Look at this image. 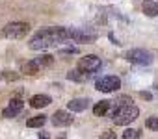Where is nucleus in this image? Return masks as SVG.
I'll return each instance as SVG.
<instances>
[{"mask_svg": "<svg viewBox=\"0 0 158 139\" xmlns=\"http://www.w3.org/2000/svg\"><path fill=\"white\" fill-rule=\"evenodd\" d=\"M65 41H71V30L69 28H61V26H47L37 30L32 39L28 41V46L32 50H47L50 46L61 45Z\"/></svg>", "mask_w": 158, "mask_h": 139, "instance_id": "obj_1", "label": "nucleus"}, {"mask_svg": "<svg viewBox=\"0 0 158 139\" xmlns=\"http://www.w3.org/2000/svg\"><path fill=\"white\" fill-rule=\"evenodd\" d=\"M28 32H30V24H28V22H23V21L8 22V24L2 28V35L8 37V39H23Z\"/></svg>", "mask_w": 158, "mask_h": 139, "instance_id": "obj_2", "label": "nucleus"}, {"mask_svg": "<svg viewBox=\"0 0 158 139\" xmlns=\"http://www.w3.org/2000/svg\"><path fill=\"white\" fill-rule=\"evenodd\" d=\"M101 67H102V61H101V58H97V56H93V54H89V56H84V58H80V61L76 63V69L80 71L82 74H95V73H99L101 71Z\"/></svg>", "mask_w": 158, "mask_h": 139, "instance_id": "obj_3", "label": "nucleus"}, {"mask_svg": "<svg viewBox=\"0 0 158 139\" xmlns=\"http://www.w3.org/2000/svg\"><path fill=\"white\" fill-rule=\"evenodd\" d=\"M138 117H139V108L134 106V104H130V106L121 108V109L112 117V121H114L115 124H130V122L136 121Z\"/></svg>", "mask_w": 158, "mask_h": 139, "instance_id": "obj_4", "label": "nucleus"}, {"mask_svg": "<svg viewBox=\"0 0 158 139\" xmlns=\"http://www.w3.org/2000/svg\"><path fill=\"white\" fill-rule=\"evenodd\" d=\"M127 59L130 63H134V65H151L154 56L149 50H145V48H134V50L127 52Z\"/></svg>", "mask_w": 158, "mask_h": 139, "instance_id": "obj_5", "label": "nucleus"}, {"mask_svg": "<svg viewBox=\"0 0 158 139\" xmlns=\"http://www.w3.org/2000/svg\"><path fill=\"white\" fill-rule=\"evenodd\" d=\"M121 87V80L117 76H102L95 82V89L101 93H114Z\"/></svg>", "mask_w": 158, "mask_h": 139, "instance_id": "obj_6", "label": "nucleus"}, {"mask_svg": "<svg viewBox=\"0 0 158 139\" xmlns=\"http://www.w3.org/2000/svg\"><path fill=\"white\" fill-rule=\"evenodd\" d=\"M23 108H24V102H23V98L21 97H15V98H11V102H10V106L2 111V115L6 117V119H11V117H17L21 111H23Z\"/></svg>", "mask_w": 158, "mask_h": 139, "instance_id": "obj_7", "label": "nucleus"}, {"mask_svg": "<svg viewBox=\"0 0 158 139\" xmlns=\"http://www.w3.org/2000/svg\"><path fill=\"white\" fill-rule=\"evenodd\" d=\"M52 122L54 126H69L74 122V117H73V111H65V109H60L52 115Z\"/></svg>", "mask_w": 158, "mask_h": 139, "instance_id": "obj_8", "label": "nucleus"}, {"mask_svg": "<svg viewBox=\"0 0 158 139\" xmlns=\"http://www.w3.org/2000/svg\"><path fill=\"white\" fill-rule=\"evenodd\" d=\"M88 108H89V98H73L67 104V109H71L73 113H80Z\"/></svg>", "mask_w": 158, "mask_h": 139, "instance_id": "obj_9", "label": "nucleus"}, {"mask_svg": "<svg viewBox=\"0 0 158 139\" xmlns=\"http://www.w3.org/2000/svg\"><path fill=\"white\" fill-rule=\"evenodd\" d=\"M130 104H134V102H132V98H130V97H127V95H121V97H117V98L112 102V109H110V113H108V115H110V117H114L121 108L130 106Z\"/></svg>", "mask_w": 158, "mask_h": 139, "instance_id": "obj_10", "label": "nucleus"}, {"mask_svg": "<svg viewBox=\"0 0 158 139\" xmlns=\"http://www.w3.org/2000/svg\"><path fill=\"white\" fill-rule=\"evenodd\" d=\"M39 71H41V65H39L35 59L26 61V63H23V65H21V73H23V74H26V76H35Z\"/></svg>", "mask_w": 158, "mask_h": 139, "instance_id": "obj_11", "label": "nucleus"}, {"mask_svg": "<svg viewBox=\"0 0 158 139\" xmlns=\"http://www.w3.org/2000/svg\"><path fill=\"white\" fill-rule=\"evenodd\" d=\"M71 39L76 41V43H93L95 41V35L86 34V32H80V30H71Z\"/></svg>", "mask_w": 158, "mask_h": 139, "instance_id": "obj_12", "label": "nucleus"}, {"mask_svg": "<svg viewBox=\"0 0 158 139\" xmlns=\"http://www.w3.org/2000/svg\"><path fill=\"white\" fill-rule=\"evenodd\" d=\"M48 104H50V97L48 95H34L30 98V106L35 108V109H41V108H45Z\"/></svg>", "mask_w": 158, "mask_h": 139, "instance_id": "obj_13", "label": "nucleus"}, {"mask_svg": "<svg viewBox=\"0 0 158 139\" xmlns=\"http://www.w3.org/2000/svg\"><path fill=\"white\" fill-rule=\"evenodd\" d=\"M110 108H112V102L110 100H101V102H97L93 106V113L97 117H104V115L110 113Z\"/></svg>", "mask_w": 158, "mask_h": 139, "instance_id": "obj_14", "label": "nucleus"}, {"mask_svg": "<svg viewBox=\"0 0 158 139\" xmlns=\"http://www.w3.org/2000/svg\"><path fill=\"white\" fill-rule=\"evenodd\" d=\"M143 13L147 17H156L158 15V2H154V0H143Z\"/></svg>", "mask_w": 158, "mask_h": 139, "instance_id": "obj_15", "label": "nucleus"}, {"mask_svg": "<svg viewBox=\"0 0 158 139\" xmlns=\"http://www.w3.org/2000/svg\"><path fill=\"white\" fill-rule=\"evenodd\" d=\"M45 122H47V117H45V115H37V117L28 119V121H26V126H28V128H41Z\"/></svg>", "mask_w": 158, "mask_h": 139, "instance_id": "obj_16", "label": "nucleus"}, {"mask_svg": "<svg viewBox=\"0 0 158 139\" xmlns=\"http://www.w3.org/2000/svg\"><path fill=\"white\" fill-rule=\"evenodd\" d=\"M0 80H4V82H15V80H19V73L2 71V73H0Z\"/></svg>", "mask_w": 158, "mask_h": 139, "instance_id": "obj_17", "label": "nucleus"}, {"mask_svg": "<svg viewBox=\"0 0 158 139\" xmlns=\"http://www.w3.org/2000/svg\"><path fill=\"white\" fill-rule=\"evenodd\" d=\"M41 67H50L52 63H54V58L50 56V54H43V56H39L37 59H35Z\"/></svg>", "mask_w": 158, "mask_h": 139, "instance_id": "obj_18", "label": "nucleus"}, {"mask_svg": "<svg viewBox=\"0 0 158 139\" xmlns=\"http://www.w3.org/2000/svg\"><path fill=\"white\" fill-rule=\"evenodd\" d=\"M67 78H69V80H73V82H78V84L84 82V74H82L80 71H78V69H76V71H69Z\"/></svg>", "mask_w": 158, "mask_h": 139, "instance_id": "obj_19", "label": "nucleus"}, {"mask_svg": "<svg viewBox=\"0 0 158 139\" xmlns=\"http://www.w3.org/2000/svg\"><path fill=\"white\" fill-rule=\"evenodd\" d=\"M145 126L149 130H152V132H158V117H149L145 121Z\"/></svg>", "mask_w": 158, "mask_h": 139, "instance_id": "obj_20", "label": "nucleus"}, {"mask_svg": "<svg viewBox=\"0 0 158 139\" xmlns=\"http://www.w3.org/2000/svg\"><path fill=\"white\" fill-rule=\"evenodd\" d=\"M139 137V132L138 130H132V128H127L123 132V139H138Z\"/></svg>", "mask_w": 158, "mask_h": 139, "instance_id": "obj_21", "label": "nucleus"}, {"mask_svg": "<svg viewBox=\"0 0 158 139\" xmlns=\"http://www.w3.org/2000/svg\"><path fill=\"white\" fill-rule=\"evenodd\" d=\"M99 139H117V135H115V132L106 130V132H102V133H101V137H99Z\"/></svg>", "mask_w": 158, "mask_h": 139, "instance_id": "obj_22", "label": "nucleus"}, {"mask_svg": "<svg viewBox=\"0 0 158 139\" xmlns=\"http://www.w3.org/2000/svg\"><path fill=\"white\" fill-rule=\"evenodd\" d=\"M63 52H65V54H76L78 50H76V46H65Z\"/></svg>", "mask_w": 158, "mask_h": 139, "instance_id": "obj_23", "label": "nucleus"}, {"mask_svg": "<svg viewBox=\"0 0 158 139\" xmlns=\"http://www.w3.org/2000/svg\"><path fill=\"white\" fill-rule=\"evenodd\" d=\"M139 95H141V98H143V100H151V98H152V97H151V93H147V91H145V93H139Z\"/></svg>", "mask_w": 158, "mask_h": 139, "instance_id": "obj_24", "label": "nucleus"}, {"mask_svg": "<svg viewBox=\"0 0 158 139\" xmlns=\"http://www.w3.org/2000/svg\"><path fill=\"white\" fill-rule=\"evenodd\" d=\"M39 139H50V137H48V133H47V132H43V133L39 135Z\"/></svg>", "mask_w": 158, "mask_h": 139, "instance_id": "obj_25", "label": "nucleus"}, {"mask_svg": "<svg viewBox=\"0 0 158 139\" xmlns=\"http://www.w3.org/2000/svg\"><path fill=\"white\" fill-rule=\"evenodd\" d=\"M56 139H67V137H65V135H60V137H56Z\"/></svg>", "mask_w": 158, "mask_h": 139, "instance_id": "obj_26", "label": "nucleus"}]
</instances>
